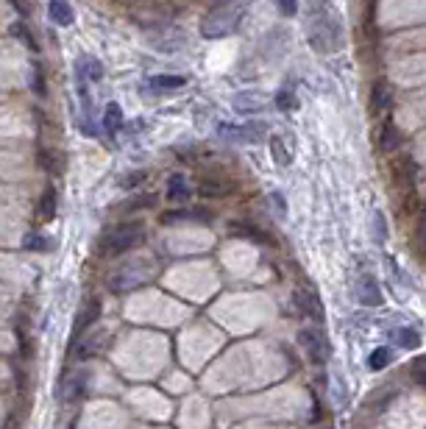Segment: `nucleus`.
<instances>
[{
	"label": "nucleus",
	"instance_id": "f8f14e48",
	"mask_svg": "<svg viewBox=\"0 0 426 429\" xmlns=\"http://www.w3.org/2000/svg\"><path fill=\"white\" fill-rule=\"evenodd\" d=\"M184 84H187L184 76H154V79L148 81V90H151V92H173V90H179V87H184Z\"/></svg>",
	"mask_w": 426,
	"mask_h": 429
},
{
	"label": "nucleus",
	"instance_id": "bb28decb",
	"mask_svg": "<svg viewBox=\"0 0 426 429\" xmlns=\"http://www.w3.org/2000/svg\"><path fill=\"white\" fill-rule=\"evenodd\" d=\"M12 34H17V37H23V42H26V45H28L31 50H37V42H34V37H31V34H28V31L23 28V23H20V26H14V28H12Z\"/></svg>",
	"mask_w": 426,
	"mask_h": 429
},
{
	"label": "nucleus",
	"instance_id": "cd10ccee",
	"mask_svg": "<svg viewBox=\"0 0 426 429\" xmlns=\"http://www.w3.org/2000/svg\"><path fill=\"white\" fill-rule=\"evenodd\" d=\"M201 192H203V195H223L226 187H218L215 181H203V184H201Z\"/></svg>",
	"mask_w": 426,
	"mask_h": 429
},
{
	"label": "nucleus",
	"instance_id": "7ed1b4c3",
	"mask_svg": "<svg viewBox=\"0 0 426 429\" xmlns=\"http://www.w3.org/2000/svg\"><path fill=\"white\" fill-rule=\"evenodd\" d=\"M145 240V226L136 223V221H128V223H120L114 229H109L101 240V254L103 257H117V254H125L128 248H134L136 243Z\"/></svg>",
	"mask_w": 426,
	"mask_h": 429
},
{
	"label": "nucleus",
	"instance_id": "f03ea898",
	"mask_svg": "<svg viewBox=\"0 0 426 429\" xmlns=\"http://www.w3.org/2000/svg\"><path fill=\"white\" fill-rule=\"evenodd\" d=\"M243 20V6L237 0H215V6H212L201 23V34L209 37V39H218V37H226L232 34Z\"/></svg>",
	"mask_w": 426,
	"mask_h": 429
},
{
	"label": "nucleus",
	"instance_id": "6ab92c4d",
	"mask_svg": "<svg viewBox=\"0 0 426 429\" xmlns=\"http://www.w3.org/2000/svg\"><path fill=\"white\" fill-rule=\"evenodd\" d=\"M398 142H401L398 128H396L393 123H385V128H382V148H385V151H393Z\"/></svg>",
	"mask_w": 426,
	"mask_h": 429
},
{
	"label": "nucleus",
	"instance_id": "423d86ee",
	"mask_svg": "<svg viewBox=\"0 0 426 429\" xmlns=\"http://www.w3.org/2000/svg\"><path fill=\"white\" fill-rule=\"evenodd\" d=\"M357 299L363 301V304H368V307H379L382 304V290H379V284H376V279L374 276H360V281H357Z\"/></svg>",
	"mask_w": 426,
	"mask_h": 429
},
{
	"label": "nucleus",
	"instance_id": "f257e3e1",
	"mask_svg": "<svg viewBox=\"0 0 426 429\" xmlns=\"http://www.w3.org/2000/svg\"><path fill=\"white\" fill-rule=\"evenodd\" d=\"M307 39L315 53H337L343 48V20L329 0H307Z\"/></svg>",
	"mask_w": 426,
	"mask_h": 429
},
{
	"label": "nucleus",
	"instance_id": "a211bd4d",
	"mask_svg": "<svg viewBox=\"0 0 426 429\" xmlns=\"http://www.w3.org/2000/svg\"><path fill=\"white\" fill-rule=\"evenodd\" d=\"M298 106V101H296V95H293V90H278L276 92V109H281V112H293Z\"/></svg>",
	"mask_w": 426,
	"mask_h": 429
},
{
	"label": "nucleus",
	"instance_id": "4be33fe9",
	"mask_svg": "<svg viewBox=\"0 0 426 429\" xmlns=\"http://www.w3.org/2000/svg\"><path fill=\"white\" fill-rule=\"evenodd\" d=\"M267 201H270V206L278 212V218H287V201H284V195H281L278 190H273V192L267 195Z\"/></svg>",
	"mask_w": 426,
	"mask_h": 429
},
{
	"label": "nucleus",
	"instance_id": "0eeeda50",
	"mask_svg": "<svg viewBox=\"0 0 426 429\" xmlns=\"http://www.w3.org/2000/svg\"><path fill=\"white\" fill-rule=\"evenodd\" d=\"M76 79H81V81H101L103 79V64L98 61V59H92V56H81L79 61H76Z\"/></svg>",
	"mask_w": 426,
	"mask_h": 429
},
{
	"label": "nucleus",
	"instance_id": "1a4fd4ad",
	"mask_svg": "<svg viewBox=\"0 0 426 429\" xmlns=\"http://www.w3.org/2000/svg\"><path fill=\"white\" fill-rule=\"evenodd\" d=\"M98 315H101V301H95V299H90L84 307H81V312H79V318H76V335H84L95 321H98Z\"/></svg>",
	"mask_w": 426,
	"mask_h": 429
},
{
	"label": "nucleus",
	"instance_id": "f3484780",
	"mask_svg": "<svg viewBox=\"0 0 426 429\" xmlns=\"http://www.w3.org/2000/svg\"><path fill=\"white\" fill-rule=\"evenodd\" d=\"M390 360H393L390 348H387V346H382V348H376V351L368 357V368H371V371H382V368H385Z\"/></svg>",
	"mask_w": 426,
	"mask_h": 429
},
{
	"label": "nucleus",
	"instance_id": "412c9836",
	"mask_svg": "<svg viewBox=\"0 0 426 429\" xmlns=\"http://www.w3.org/2000/svg\"><path fill=\"white\" fill-rule=\"evenodd\" d=\"M234 106L240 109V112H259V98H254V95H237L234 98Z\"/></svg>",
	"mask_w": 426,
	"mask_h": 429
},
{
	"label": "nucleus",
	"instance_id": "a878e982",
	"mask_svg": "<svg viewBox=\"0 0 426 429\" xmlns=\"http://www.w3.org/2000/svg\"><path fill=\"white\" fill-rule=\"evenodd\" d=\"M31 87H34V92H37V95H45V79H42V73H39V67H34Z\"/></svg>",
	"mask_w": 426,
	"mask_h": 429
},
{
	"label": "nucleus",
	"instance_id": "c85d7f7f",
	"mask_svg": "<svg viewBox=\"0 0 426 429\" xmlns=\"http://www.w3.org/2000/svg\"><path fill=\"white\" fill-rule=\"evenodd\" d=\"M415 379H418V382L426 388V368H420V366H418V371H415Z\"/></svg>",
	"mask_w": 426,
	"mask_h": 429
},
{
	"label": "nucleus",
	"instance_id": "39448f33",
	"mask_svg": "<svg viewBox=\"0 0 426 429\" xmlns=\"http://www.w3.org/2000/svg\"><path fill=\"white\" fill-rule=\"evenodd\" d=\"M298 346L304 348V354L310 357L312 366H323L326 357L321 354V335L315 329H298Z\"/></svg>",
	"mask_w": 426,
	"mask_h": 429
},
{
	"label": "nucleus",
	"instance_id": "393cba45",
	"mask_svg": "<svg viewBox=\"0 0 426 429\" xmlns=\"http://www.w3.org/2000/svg\"><path fill=\"white\" fill-rule=\"evenodd\" d=\"M23 246H26V248H31V251H42V248H48V240H45V237H39V235H28V237L23 240Z\"/></svg>",
	"mask_w": 426,
	"mask_h": 429
},
{
	"label": "nucleus",
	"instance_id": "9b49d317",
	"mask_svg": "<svg viewBox=\"0 0 426 429\" xmlns=\"http://www.w3.org/2000/svg\"><path fill=\"white\" fill-rule=\"evenodd\" d=\"M48 14H50V20H53L56 26H61V28L73 23V9H70L67 0H50V3H48Z\"/></svg>",
	"mask_w": 426,
	"mask_h": 429
},
{
	"label": "nucleus",
	"instance_id": "2eb2a0df",
	"mask_svg": "<svg viewBox=\"0 0 426 429\" xmlns=\"http://www.w3.org/2000/svg\"><path fill=\"white\" fill-rule=\"evenodd\" d=\"M120 126H123V112H120L117 103H109L106 112H103V128H106L109 134H117Z\"/></svg>",
	"mask_w": 426,
	"mask_h": 429
},
{
	"label": "nucleus",
	"instance_id": "9d476101",
	"mask_svg": "<svg viewBox=\"0 0 426 429\" xmlns=\"http://www.w3.org/2000/svg\"><path fill=\"white\" fill-rule=\"evenodd\" d=\"M393 101V87L387 81H376L374 84V92H371V109L374 112H385Z\"/></svg>",
	"mask_w": 426,
	"mask_h": 429
},
{
	"label": "nucleus",
	"instance_id": "aec40b11",
	"mask_svg": "<svg viewBox=\"0 0 426 429\" xmlns=\"http://www.w3.org/2000/svg\"><path fill=\"white\" fill-rule=\"evenodd\" d=\"M53 212H56V192H53V190H45L42 206H39V218H42V221H50Z\"/></svg>",
	"mask_w": 426,
	"mask_h": 429
},
{
	"label": "nucleus",
	"instance_id": "4468645a",
	"mask_svg": "<svg viewBox=\"0 0 426 429\" xmlns=\"http://www.w3.org/2000/svg\"><path fill=\"white\" fill-rule=\"evenodd\" d=\"M190 198V184L184 176H170L168 179V201H187Z\"/></svg>",
	"mask_w": 426,
	"mask_h": 429
},
{
	"label": "nucleus",
	"instance_id": "5701e85b",
	"mask_svg": "<svg viewBox=\"0 0 426 429\" xmlns=\"http://www.w3.org/2000/svg\"><path fill=\"white\" fill-rule=\"evenodd\" d=\"M276 6L284 17H296L298 14V0H276Z\"/></svg>",
	"mask_w": 426,
	"mask_h": 429
},
{
	"label": "nucleus",
	"instance_id": "20e7f679",
	"mask_svg": "<svg viewBox=\"0 0 426 429\" xmlns=\"http://www.w3.org/2000/svg\"><path fill=\"white\" fill-rule=\"evenodd\" d=\"M218 131H221V137L223 139H232V142H259V139H265V123H245V126H229V123H221L218 126Z\"/></svg>",
	"mask_w": 426,
	"mask_h": 429
},
{
	"label": "nucleus",
	"instance_id": "dca6fc26",
	"mask_svg": "<svg viewBox=\"0 0 426 429\" xmlns=\"http://www.w3.org/2000/svg\"><path fill=\"white\" fill-rule=\"evenodd\" d=\"M393 340L401 346V348H418L420 346V335L415 329H396L393 332Z\"/></svg>",
	"mask_w": 426,
	"mask_h": 429
},
{
	"label": "nucleus",
	"instance_id": "ddd939ff",
	"mask_svg": "<svg viewBox=\"0 0 426 429\" xmlns=\"http://www.w3.org/2000/svg\"><path fill=\"white\" fill-rule=\"evenodd\" d=\"M270 157H273V162L278 168H290V162H293V154H290L287 142H284L281 137H270Z\"/></svg>",
	"mask_w": 426,
	"mask_h": 429
},
{
	"label": "nucleus",
	"instance_id": "6e6552de",
	"mask_svg": "<svg viewBox=\"0 0 426 429\" xmlns=\"http://www.w3.org/2000/svg\"><path fill=\"white\" fill-rule=\"evenodd\" d=\"M296 307L301 310L304 318H312V321H321L323 323V307L318 301L315 293H296Z\"/></svg>",
	"mask_w": 426,
	"mask_h": 429
},
{
	"label": "nucleus",
	"instance_id": "b1692460",
	"mask_svg": "<svg viewBox=\"0 0 426 429\" xmlns=\"http://www.w3.org/2000/svg\"><path fill=\"white\" fill-rule=\"evenodd\" d=\"M374 226H376V240L385 243V237H387V223H385V214H382V212L374 214Z\"/></svg>",
	"mask_w": 426,
	"mask_h": 429
}]
</instances>
